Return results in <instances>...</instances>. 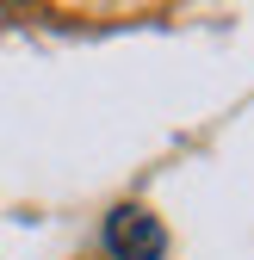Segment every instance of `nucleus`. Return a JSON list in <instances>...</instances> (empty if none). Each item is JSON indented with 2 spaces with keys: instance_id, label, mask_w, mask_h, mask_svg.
I'll return each instance as SVG.
<instances>
[{
  "instance_id": "f257e3e1",
  "label": "nucleus",
  "mask_w": 254,
  "mask_h": 260,
  "mask_svg": "<svg viewBox=\"0 0 254 260\" xmlns=\"http://www.w3.org/2000/svg\"><path fill=\"white\" fill-rule=\"evenodd\" d=\"M106 248H112L118 260H162V254H168V236H162V223H155L149 211L118 205V211L106 217Z\"/></svg>"
}]
</instances>
